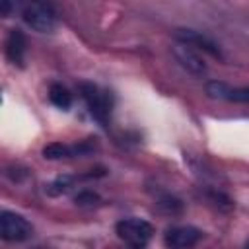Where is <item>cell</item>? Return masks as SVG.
I'll return each mask as SVG.
<instances>
[{
	"mask_svg": "<svg viewBox=\"0 0 249 249\" xmlns=\"http://www.w3.org/2000/svg\"><path fill=\"white\" fill-rule=\"evenodd\" d=\"M76 204H82V206H91V204H97L99 202V196L91 191H84V193H78L76 198H74Z\"/></svg>",
	"mask_w": 249,
	"mask_h": 249,
	"instance_id": "13",
	"label": "cell"
},
{
	"mask_svg": "<svg viewBox=\"0 0 249 249\" xmlns=\"http://www.w3.org/2000/svg\"><path fill=\"white\" fill-rule=\"evenodd\" d=\"M80 89H82V95H84V99L88 103V109H89L91 117L105 124L107 119H109V113H111V97H109V93L99 89L93 84H82Z\"/></svg>",
	"mask_w": 249,
	"mask_h": 249,
	"instance_id": "4",
	"label": "cell"
},
{
	"mask_svg": "<svg viewBox=\"0 0 249 249\" xmlns=\"http://www.w3.org/2000/svg\"><path fill=\"white\" fill-rule=\"evenodd\" d=\"M117 235L128 243L130 247H144L150 239H152V233H154V228L150 222L142 220V218H124L117 224Z\"/></svg>",
	"mask_w": 249,
	"mask_h": 249,
	"instance_id": "1",
	"label": "cell"
},
{
	"mask_svg": "<svg viewBox=\"0 0 249 249\" xmlns=\"http://www.w3.org/2000/svg\"><path fill=\"white\" fill-rule=\"evenodd\" d=\"M31 233L33 226L27 222V218L10 210H0V239L18 243L29 239Z\"/></svg>",
	"mask_w": 249,
	"mask_h": 249,
	"instance_id": "2",
	"label": "cell"
},
{
	"mask_svg": "<svg viewBox=\"0 0 249 249\" xmlns=\"http://www.w3.org/2000/svg\"><path fill=\"white\" fill-rule=\"evenodd\" d=\"M49 97H51L53 105H56L58 109H68L72 105V93L64 86H60V84H53L51 86Z\"/></svg>",
	"mask_w": 249,
	"mask_h": 249,
	"instance_id": "10",
	"label": "cell"
},
{
	"mask_svg": "<svg viewBox=\"0 0 249 249\" xmlns=\"http://www.w3.org/2000/svg\"><path fill=\"white\" fill-rule=\"evenodd\" d=\"M21 16H23V21L31 29H35L39 33H49L56 25V14H54V10L49 4H43V2H31V4H27L23 8Z\"/></svg>",
	"mask_w": 249,
	"mask_h": 249,
	"instance_id": "3",
	"label": "cell"
},
{
	"mask_svg": "<svg viewBox=\"0 0 249 249\" xmlns=\"http://www.w3.org/2000/svg\"><path fill=\"white\" fill-rule=\"evenodd\" d=\"M206 93L214 99H226V101H235V103H247L249 101V89L247 88H231L220 80L208 82Z\"/></svg>",
	"mask_w": 249,
	"mask_h": 249,
	"instance_id": "6",
	"label": "cell"
},
{
	"mask_svg": "<svg viewBox=\"0 0 249 249\" xmlns=\"http://www.w3.org/2000/svg\"><path fill=\"white\" fill-rule=\"evenodd\" d=\"M175 37L183 45H189L191 49L193 47H198L200 51H204V53H208V54H212L216 58H222V53H220L218 45L214 41H210L206 35H202V33H198L195 29H175Z\"/></svg>",
	"mask_w": 249,
	"mask_h": 249,
	"instance_id": "7",
	"label": "cell"
},
{
	"mask_svg": "<svg viewBox=\"0 0 249 249\" xmlns=\"http://www.w3.org/2000/svg\"><path fill=\"white\" fill-rule=\"evenodd\" d=\"M25 47H27L25 35H23L21 31H18V29L10 31L8 41H6V54H8V58H10L14 64L23 66V58H25Z\"/></svg>",
	"mask_w": 249,
	"mask_h": 249,
	"instance_id": "9",
	"label": "cell"
},
{
	"mask_svg": "<svg viewBox=\"0 0 249 249\" xmlns=\"http://www.w3.org/2000/svg\"><path fill=\"white\" fill-rule=\"evenodd\" d=\"M202 237V231L193 226L171 228L165 233V243L169 249H193Z\"/></svg>",
	"mask_w": 249,
	"mask_h": 249,
	"instance_id": "5",
	"label": "cell"
},
{
	"mask_svg": "<svg viewBox=\"0 0 249 249\" xmlns=\"http://www.w3.org/2000/svg\"><path fill=\"white\" fill-rule=\"evenodd\" d=\"M173 56L177 58V62H179L187 72H191V74H195V76H202V74L206 72L204 60H202L189 45H183V43L175 45V47H173Z\"/></svg>",
	"mask_w": 249,
	"mask_h": 249,
	"instance_id": "8",
	"label": "cell"
},
{
	"mask_svg": "<svg viewBox=\"0 0 249 249\" xmlns=\"http://www.w3.org/2000/svg\"><path fill=\"white\" fill-rule=\"evenodd\" d=\"M76 181H78V177L62 175V177H56L54 181H51V183L45 187V191H47V195H51V196H58V195L66 193V191H68Z\"/></svg>",
	"mask_w": 249,
	"mask_h": 249,
	"instance_id": "11",
	"label": "cell"
},
{
	"mask_svg": "<svg viewBox=\"0 0 249 249\" xmlns=\"http://www.w3.org/2000/svg\"><path fill=\"white\" fill-rule=\"evenodd\" d=\"M10 10H12V4L10 2H0V16L10 14Z\"/></svg>",
	"mask_w": 249,
	"mask_h": 249,
	"instance_id": "14",
	"label": "cell"
},
{
	"mask_svg": "<svg viewBox=\"0 0 249 249\" xmlns=\"http://www.w3.org/2000/svg\"><path fill=\"white\" fill-rule=\"evenodd\" d=\"M70 154H72V148L62 142H51L43 148V158H47V160H60Z\"/></svg>",
	"mask_w": 249,
	"mask_h": 249,
	"instance_id": "12",
	"label": "cell"
}]
</instances>
